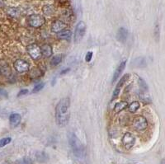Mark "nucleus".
<instances>
[{
  "mask_svg": "<svg viewBox=\"0 0 165 164\" xmlns=\"http://www.w3.org/2000/svg\"><path fill=\"white\" fill-rule=\"evenodd\" d=\"M70 116V101L68 97L62 98L55 107V120L60 126H65L69 123Z\"/></svg>",
  "mask_w": 165,
  "mask_h": 164,
  "instance_id": "nucleus-1",
  "label": "nucleus"
},
{
  "mask_svg": "<svg viewBox=\"0 0 165 164\" xmlns=\"http://www.w3.org/2000/svg\"><path fill=\"white\" fill-rule=\"evenodd\" d=\"M69 145H70L72 152L75 155V157L79 159L84 158L85 157V148L78 137L75 134H71L69 135Z\"/></svg>",
  "mask_w": 165,
  "mask_h": 164,
  "instance_id": "nucleus-2",
  "label": "nucleus"
},
{
  "mask_svg": "<svg viewBox=\"0 0 165 164\" xmlns=\"http://www.w3.org/2000/svg\"><path fill=\"white\" fill-rule=\"evenodd\" d=\"M86 29H87V26H86V24L83 21H80L78 22L77 26L75 27V43H79L81 41L82 39L85 35V32H86Z\"/></svg>",
  "mask_w": 165,
  "mask_h": 164,
  "instance_id": "nucleus-3",
  "label": "nucleus"
},
{
  "mask_svg": "<svg viewBox=\"0 0 165 164\" xmlns=\"http://www.w3.org/2000/svg\"><path fill=\"white\" fill-rule=\"evenodd\" d=\"M27 23L30 26L34 27V28H38L42 26L45 23V18L39 14H32L28 17L27 18Z\"/></svg>",
  "mask_w": 165,
  "mask_h": 164,
  "instance_id": "nucleus-4",
  "label": "nucleus"
},
{
  "mask_svg": "<svg viewBox=\"0 0 165 164\" xmlns=\"http://www.w3.org/2000/svg\"><path fill=\"white\" fill-rule=\"evenodd\" d=\"M121 142H122V144H123L124 148L127 149V150H129L130 148H132L133 146L135 145L136 137L131 133L126 132V134L123 135V137H122Z\"/></svg>",
  "mask_w": 165,
  "mask_h": 164,
  "instance_id": "nucleus-5",
  "label": "nucleus"
},
{
  "mask_svg": "<svg viewBox=\"0 0 165 164\" xmlns=\"http://www.w3.org/2000/svg\"><path fill=\"white\" fill-rule=\"evenodd\" d=\"M26 50L28 52L29 55L34 60H37L41 57V47L36 44H31L26 47Z\"/></svg>",
  "mask_w": 165,
  "mask_h": 164,
  "instance_id": "nucleus-6",
  "label": "nucleus"
},
{
  "mask_svg": "<svg viewBox=\"0 0 165 164\" xmlns=\"http://www.w3.org/2000/svg\"><path fill=\"white\" fill-rule=\"evenodd\" d=\"M133 126L135 127V129L139 130V131H143L147 128L148 122L147 120L143 117V116H137L135 118L133 121Z\"/></svg>",
  "mask_w": 165,
  "mask_h": 164,
  "instance_id": "nucleus-7",
  "label": "nucleus"
},
{
  "mask_svg": "<svg viewBox=\"0 0 165 164\" xmlns=\"http://www.w3.org/2000/svg\"><path fill=\"white\" fill-rule=\"evenodd\" d=\"M13 65L18 73H25L29 70V64L23 59H17Z\"/></svg>",
  "mask_w": 165,
  "mask_h": 164,
  "instance_id": "nucleus-8",
  "label": "nucleus"
},
{
  "mask_svg": "<svg viewBox=\"0 0 165 164\" xmlns=\"http://www.w3.org/2000/svg\"><path fill=\"white\" fill-rule=\"evenodd\" d=\"M129 77L130 74H125L123 77L121 78L120 81H119V83L117 84V87H116V88H115V90H114L113 92V94H112V100H115L117 97H118V95L120 94L121 88L123 87V85L125 84V83H126V81L129 79Z\"/></svg>",
  "mask_w": 165,
  "mask_h": 164,
  "instance_id": "nucleus-9",
  "label": "nucleus"
},
{
  "mask_svg": "<svg viewBox=\"0 0 165 164\" xmlns=\"http://www.w3.org/2000/svg\"><path fill=\"white\" fill-rule=\"evenodd\" d=\"M66 27V24H65L61 20H55V22H53L51 25V31L55 33L60 32L61 31L65 30Z\"/></svg>",
  "mask_w": 165,
  "mask_h": 164,
  "instance_id": "nucleus-10",
  "label": "nucleus"
},
{
  "mask_svg": "<svg viewBox=\"0 0 165 164\" xmlns=\"http://www.w3.org/2000/svg\"><path fill=\"white\" fill-rule=\"evenodd\" d=\"M22 120V116L18 113H13L11 114L9 116V122L10 126L12 127H17V126L19 125Z\"/></svg>",
  "mask_w": 165,
  "mask_h": 164,
  "instance_id": "nucleus-11",
  "label": "nucleus"
},
{
  "mask_svg": "<svg viewBox=\"0 0 165 164\" xmlns=\"http://www.w3.org/2000/svg\"><path fill=\"white\" fill-rule=\"evenodd\" d=\"M126 61H123L121 62L120 64V65L117 67V68L116 69V71H115V73H114V75H113V77H112V84L113 83H115L116 81L119 78V77H120L121 75V74H122V72L124 71V69H125V67H126Z\"/></svg>",
  "mask_w": 165,
  "mask_h": 164,
  "instance_id": "nucleus-12",
  "label": "nucleus"
},
{
  "mask_svg": "<svg viewBox=\"0 0 165 164\" xmlns=\"http://www.w3.org/2000/svg\"><path fill=\"white\" fill-rule=\"evenodd\" d=\"M127 37H128V32H127V30L123 28V27H121V28L118 30V32L117 33V39L118 41L124 43L127 40Z\"/></svg>",
  "mask_w": 165,
  "mask_h": 164,
  "instance_id": "nucleus-13",
  "label": "nucleus"
},
{
  "mask_svg": "<svg viewBox=\"0 0 165 164\" xmlns=\"http://www.w3.org/2000/svg\"><path fill=\"white\" fill-rule=\"evenodd\" d=\"M41 55L43 56H45L46 58H48V57H50L52 55V48L51 46L50 45H42L41 47Z\"/></svg>",
  "mask_w": 165,
  "mask_h": 164,
  "instance_id": "nucleus-14",
  "label": "nucleus"
},
{
  "mask_svg": "<svg viewBox=\"0 0 165 164\" xmlns=\"http://www.w3.org/2000/svg\"><path fill=\"white\" fill-rule=\"evenodd\" d=\"M132 64L134 67L143 68L145 67L146 65H147V62H146V59L145 58H143V57H138V58H136L132 62Z\"/></svg>",
  "mask_w": 165,
  "mask_h": 164,
  "instance_id": "nucleus-15",
  "label": "nucleus"
},
{
  "mask_svg": "<svg viewBox=\"0 0 165 164\" xmlns=\"http://www.w3.org/2000/svg\"><path fill=\"white\" fill-rule=\"evenodd\" d=\"M64 59V55L62 54H58V55H54L52 59H50V65L51 66H57L59 65L63 60Z\"/></svg>",
  "mask_w": 165,
  "mask_h": 164,
  "instance_id": "nucleus-16",
  "label": "nucleus"
},
{
  "mask_svg": "<svg viewBox=\"0 0 165 164\" xmlns=\"http://www.w3.org/2000/svg\"><path fill=\"white\" fill-rule=\"evenodd\" d=\"M71 36L72 32L69 30H63L60 32L57 33V37L61 40H69Z\"/></svg>",
  "mask_w": 165,
  "mask_h": 164,
  "instance_id": "nucleus-17",
  "label": "nucleus"
},
{
  "mask_svg": "<svg viewBox=\"0 0 165 164\" xmlns=\"http://www.w3.org/2000/svg\"><path fill=\"white\" fill-rule=\"evenodd\" d=\"M127 106H128V103H127V102H125V101H121L120 102L116 103L115 107H114L115 112H120L121 111H123L124 109H126Z\"/></svg>",
  "mask_w": 165,
  "mask_h": 164,
  "instance_id": "nucleus-18",
  "label": "nucleus"
},
{
  "mask_svg": "<svg viewBox=\"0 0 165 164\" xmlns=\"http://www.w3.org/2000/svg\"><path fill=\"white\" fill-rule=\"evenodd\" d=\"M7 13L11 17H17L19 15V10L16 8H8L7 9Z\"/></svg>",
  "mask_w": 165,
  "mask_h": 164,
  "instance_id": "nucleus-19",
  "label": "nucleus"
},
{
  "mask_svg": "<svg viewBox=\"0 0 165 164\" xmlns=\"http://www.w3.org/2000/svg\"><path fill=\"white\" fill-rule=\"evenodd\" d=\"M139 102H133L129 105L128 106V109H129V111L131 113H135L136 111H137V110L139 109Z\"/></svg>",
  "mask_w": 165,
  "mask_h": 164,
  "instance_id": "nucleus-20",
  "label": "nucleus"
},
{
  "mask_svg": "<svg viewBox=\"0 0 165 164\" xmlns=\"http://www.w3.org/2000/svg\"><path fill=\"white\" fill-rule=\"evenodd\" d=\"M138 83H139V86L140 87V89L144 92H147L149 90V87H148V85L145 83V81L143 79L142 77H138Z\"/></svg>",
  "mask_w": 165,
  "mask_h": 164,
  "instance_id": "nucleus-21",
  "label": "nucleus"
},
{
  "mask_svg": "<svg viewBox=\"0 0 165 164\" xmlns=\"http://www.w3.org/2000/svg\"><path fill=\"white\" fill-rule=\"evenodd\" d=\"M43 13H45V15H47V16H50L52 13H54V8L50 5H45L43 8Z\"/></svg>",
  "mask_w": 165,
  "mask_h": 164,
  "instance_id": "nucleus-22",
  "label": "nucleus"
},
{
  "mask_svg": "<svg viewBox=\"0 0 165 164\" xmlns=\"http://www.w3.org/2000/svg\"><path fill=\"white\" fill-rule=\"evenodd\" d=\"M12 141V138L10 137H7V138H3L0 139V148H3L4 146H6L8 144H10Z\"/></svg>",
  "mask_w": 165,
  "mask_h": 164,
  "instance_id": "nucleus-23",
  "label": "nucleus"
},
{
  "mask_svg": "<svg viewBox=\"0 0 165 164\" xmlns=\"http://www.w3.org/2000/svg\"><path fill=\"white\" fill-rule=\"evenodd\" d=\"M45 87V84L44 83H41V84H36V86L34 87L32 90V93H38L41 90L43 89V87Z\"/></svg>",
  "mask_w": 165,
  "mask_h": 164,
  "instance_id": "nucleus-24",
  "label": "nucleus"
},
{
  "mask_svg": "<svg viewBox=\"0 0 165 164\" xmlns=\"http://www.w3.org/2000/svg\"><path fill=\"white\" fill-rule=\"evenodd\" d=\"M15 164H32V161L28 158H23L17 160Z\"/></svg>",
  "mask_w": 165,
  "mask_h": 164,
  "instance_id": "nucleus-25",
  "label": "nucleus"
},
{
  "mask_svg": "<svg viewBox=\"0 0 165 164\" xmlns=\"http://www.w3.org/2000/svg\"><path fill=\"white\" fill-rule=\"evenodd\" d=\"M93 52H87V55H86V57H85V60L87 62H90L92 58H93Z\"/></svg>",
  "mask_w": 165,
  "mask_h": 164,
  "instance_id": "nucleus-26",
  "label": "nucleus"
},
{
  "mask_svg": "<svg viewBox=\"0 0 165 164\" xmlns=\"http://www.w3.org/2000/svg\"><path fill=\"white\" fill-rule=\"evenodd\" d=\"M28 93V90L27 89H23V90H21L18 93V94H17V97H23V96H24V95H26V94Z\"/></svg>",
  "mask_w": 165,
  "mask_h": 164,
  "instance_id": "nucleus-27",
  "label": "nucleus"
},
{
  "mask_svg": "<svg viewBox=\"0 0 165 164\" xmlns=\"http://www.w3.org/2000/svg\"><path fill=\"white\" fill-rule=\"evenodd\" d=\"M155 36H156V38H159V27L158 25L156 26V28H155Z\"/></svg>",
  "mask_w": 165,
  "mask_h": 164,
  "instance_id": "nucleus-28",
  "label": "nucleus"
},
{
  "mask_svg": "<svg viewBox=\"0 0 165 164\" xmlns=\"http://www.w3.org/2000/svg\"><path fill=\"white\" fill-rule=\"evenodd\" d=\"M69 68H67V69H65V71H63V72H62L61 74H65V73H67V72H69Z\"/></svg>",
  "mask_w": 165,
  "mask_h": 164,
  "instance_id": "nucleus-29",
  "label": "nucleus"
},
{
  "mask_svg": "<svg viewBox=\"0 0 165 164\" xmlns=\"http://www.w3.org/2000/svg\"><path fill=\"white\" fill-rule=\"evenodd\" d=\"M3 4V0H0V7L2 6Z\"/></svg>",
  "mask_w": 165,
  "mask_h": 164,
  "instance_id": "nucleus-30",
  "label": "nucleus"
},
{
  "mask_svg": "<svg viewBox=\"0 0 165 164\" xmlns=\"http://www.w3.org/2000/svg\"><path fill=\"white\" fill-rule=\"evenodd\" d=\"M161 164H164V160H162V162H161Z\"/></svg>",
  "mask_w": 165,
  "mask_h": 164,
  "instance_id": "nucleus-31",
  "label": "nucleus"
}]
</instances>
